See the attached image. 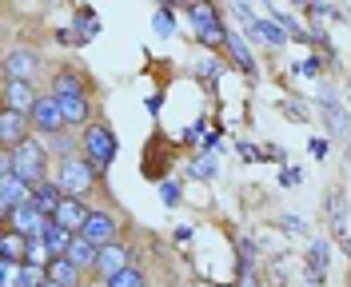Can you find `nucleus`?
<instances>
[{"mask_svg": "<svg viewBox=\"0 0 351 287\" xmlns=\"http://www.w3.org/2000/svg\"><path fill=\"white\" fill-rule=\"evenodd\" d=\"M52 172H56V160H52V152H48V144L40 136H32V140H24L21 148H12V176H21L28 188L44 184Z\"/></svg>", "mask_w": 351, "mask_h": 287, "instance_id": "f257e3e1", "label": "nucleus"}, {"mask_svg": "<svg viewBox=\"0 0 351 287\" xmlns=\"http://www.w3.org/2000/svg\"><path fill=\"white\" fill-rule=\"evenodd\" d=\"M348 104H351V92H348Z\"/></svg>", "mask_w": 351, "mask_h": 287, "instance_id": "8fccbe9b", "label": "nucleus"}, {"mask_svg": "<svg viewBox=\"0 0 351 287\" xmlns=\"http://www.w3.org/2000/svg\"><path fill=\"white\" fill-rule=\"evenodd\" d=\"M172 240L176 243H192V240H196V227H192V223H180V227L172 232Z\"/></svg>", "mask_w": 351, "mask_h": 287, "instance_id": "49530a36", "label": "nucleus"}, {"mask_svg": "<svg viewBox=\"0 0 351 287\" xmlns=\"http://www.w3.org/2000/svg\"><path fill=\"white\" fill-rule=\"evenodd\" d=\"M232 247H236V275H247V271L260 267V243L252 240V236L236 232L232 236Z\"/></svg>", "mask_w": 351, "mask_h": 287, "instance_id": "393cba45", "label": "nucleus"}, {"mask_svg": "<svg viewBox=\"0 0 351 287\" xmlns=\"http://www.w3.org/2000/svg\"><path fill=\"white\" fill-rule=\"evenodd\" d=\"M184 16L192 24V32H196V40L208 52H223V40H228V12L219 8V4H208V0H196V4H188L184 8Z\"/></svg>", "mask_w": 351, "mask_h": 287, "instance_id": "7ed1b4c3", "label": "nucleus"}, {"mask_svg": "<svg viewBox=\"0 0 351 287\" xmlns=\"http://www.w3.org/2000/svg\"><path fill=\"white\" fill-rule=\"evenodd\" d=\"M44 96L40 84H32V80H0V108H12V112H24V116H32L36 108V100Z\"/></svg>", "mask_w": 351, "mask_h": 287, "instance_id": "ddd939ff", "label": "nucleus"}, {"mask_svg": "<svg viewBox=\"0 0 351 287\" xmlns=\"http://www.w3.org/2000/svg\"><path fill=\"white\" fill-rule=\"evenodd\" d=\"M48 92L52 96H76V92H92V84L80 72V64H60L48 72Z\"/></svg>", "mask_w": 351, "mask_h": 287, "instance_id": "f3484780", "label": "nucleus"}, {"mask_svg": "<svg viewBox=\"0 0 351 287\" xmlns=\"http://www.w3.org/2000/svg\"><path fill=\"white\" fill-rule=\"evenodd\" d=\"M311 108L319 112V120H324V128H328L331 140L351 144V116H348V104H343L339 92H335V80H319V84H315Z\"/></svg>", "mask_w": 351, "mask_h": 287, "instance_id": "20e7f679", "label": "nucleus"}, {"mask_svg": "<svg viewBox=\"0 0 351 287\" xmlns=\"http://www.w3.org/2000/svg\"><path fill=\"white\" fill-rule=\"evenodd\" d=\"M219 176V155L212 152H196L188 160V179H199V184H212Z\"/></svg>", "mask_w": 351, "mask_h": 287, "instance_id": "c756f323", "label": "nucleus"}, {"mask_svg": "<svg viewBox=\"0 0 351 287\" xmlns=\"http://www.w3.org/2000/svg\"><path fill=\"white\" fill-rule=\"evenodd\" d=\"M236 152H240L243 164H260V160H263V144H252V140H236Z\"/></svg>", "mask_w": 351, "mask_h": 287, "instance_id": "ea45409f", "label": "nucleus"}, {"mask_svg": "<svg viewBox=\"0 0 351 287\" xmlns=\"http://www.w3.org/2000/svg\"><path fill=\"white\" fill-rule=\"evenodd\" d=\"M80 236L88 243H96V247H112V243H120V236H124V220L112 208H92V216H88Z\"/></svg>", "mask_w": 351, "mask_h": 287, "instance_id": "6e6552de", "label": "nucleus"}, {"mask_svg": "<svg viewBox=\"0 0 351 287\" xmlns=\"http://www.w3.org/2000/svg\"><path fill=\"white\" fill-rule=\"evenodd\" d=\"M44 287H60V284H52V279H48V284H44Z\"/></svg>", "mask_w": 351, "mask_h": 287, "instance_id": "09e8293b", "label": "nucleus"}, {"mask_svg": "<svg viewBox=\"0 0 351 287\" xmlns=\"http://www.w3.org/2000/svg\"><path fill=\"white\" fill-rule=\"evenodd\" d=\"M280 227H284L287 236H307V220L295 216V212H284V216H280Z\"/></svg>", "mask_w": 351, "mask_h": 287, "instance_id": "a19ab883", "label": "nucleus"}, {"mask_svg": "<svg viewBox=\"0 0 351 287\" xmlns=\"http://www.w3.org/2000/svg\"><path fill=\"white\" fill-rule=\"evenodd\" d=\"M223 12H228V16H236V21H240V28H243V32H247V28H252V24L260 21V12H256V8H252V4H243V0H236V4H228V8H223Z\"/></svg>", "mask_w": 351, "mask_h": 287, "instance_id": "c9c22d12", "label": "nucleus"}, {"mask_svg": "<svg viewBox=\"0 0 351 287\" xmlns=\"http://www.w3.org/2000/svg\"><path fill=\"white\" fill-rule=\"evenodd\" d=\"M160 203H164L168 212H176V208L184 203V184H180V179H160Z\"/></svg>", "mask_w": 351, "mask_h": 287, "instance_id": "f704fd0d", "label": "nucleus"}, {"mask_svg": "<svg viewBox=\"0 0 351 287\" xmlns=\"http://www.w3.org/2000/svg\"><path fill=\"white\" fill-rule=\"evenodd\" d=\"M263 160H271V164H284L287 168V152L280 144H263Z\"/></svg>", "mask_w": 351, "mask_h": 287, "instance_id": "a18cd8bd", "label": "nucleus"}, {"mask_svg": "<svg viewBox=\"0 0 351 287\" xmlns=\"http://www.w3.org/2000/svg\"><path fill=\"white\" fill-rule=\"evenodd\" d=\"M80 155H84L92 168H100V172H108L112 164H116V155H120V136H116V128H112L104 116H96L84 132H80Z\"/></svg>", "mask_w": 351, "mask_h": 287, "instance_id": "f03ea898", "label": "nucleus"}, {"mask_svg": "<svg viewBox=\"0 0 351 287\" xmlns=\"http://www.w3.org/2000/svg\"><path fill=\"white\" fill-rule=\"evenodd\" d=\"M32 192H36V188H28L21 176L4 172V176H0V223H8V216H12L16 208L32 203Z\"/></svg>", "mask_w": 351, "mask_h": 287, "instance_id": "2eb2a0df", "label": "nucleus"}, {"mask_svg": "<svg viewBox=\"0 0 351 287\" xmlns=\"http://www.w3.org/2000/svg\"><path fill=\"white\" fill-rule=\"evenodd\" d=\"M24 264H36V267H48L52 264V251H48V243L44 240H32L28 243V260Z\"/></svg>", "mask_w": 351, "mask_h": 287, "instance_id": "58836bf2", "label": "nucleus"}, {"mask_svg": "<svg viewBox=\"0 0 351 287\" xmlns=\"http://www.w3.org/2000/svg\"><path fill=\"white\" fill-rule=\"evenodd\" d=\"M324 216H328L331 240H335V243H339V247L351 255V236H348L351 203H348V196H343V188H328V196H324Z\"/></svg>", "mask_w": 351, "mask_h": 287, "instance_id": "1a4fd4ad", "label": "nucleus"}, {"mask_svg": "<svg viewBox=\"0 0 351 287\" xmlns=\"http://www.w3.org/2000/svg\"><path fill=\"white\" fill-rule=\"evenodd\" d=\"M331 271V236H311L304 251V275L311 287H324Z\"/></svg>", "mask_w": 351, "mask_h": 287, "instance_id": "9b49d317", "label": "nucleus"}, {"mask_svg": "<svg viewBox=\"0 0 351 287\" xmlns=\"http://www.w3.org/2000/svg\"><path fill=\"white\" fill-rule=\"evenodd\" d=\"M236 287H263L260 271H247V275H236Z\"/></svg>", "mask_w": 351, "mask_h": 287, "instance_id": "de8ad7c7", "label": "nucleus"}, {"mask_svg": "<svg viewBox=\"0 0 351 287\" xmlns=\"http://www.w3.org/2000/svg\"><path fill=\"white\" fill-rule=\"evenodd\" d=\"M32 203L40 208L44 216H56V208L64 203V188L56 184V176H48L44 184H36V192H32Z\"/></svg>", "mask_w": 351, "mask_h": 287, "instance_id": "a878e982", "label": "nucleus"}, {"mask_svg": "<svg viewBox=\"0 0 351 287\" xmlns=\"http://www.w3.org/2000/svg\"><path fill=\"white\" fill-rule=\"evenodd\" d=\"M21 267L24 264H4L0 260V287H21Z\"/></svg>", "mask_w": 351, "mask_h": 287, "instance_id": "79ce46f5", "label": "nucleus"}, {"mask_svg": "<svg viewBox=\"0 0 351 287\" xmlns=\"http://www.w3.org/2000/svg\"><path fill=\"white\" fill-rule=\"evenodd\" d=\"M228 68H232V64H228V56H223V52H208V56L192 60V76H196V80H199L208 92H216Z\"/></svg>", "mask_w": 351, "mask_h": 287, "instance_id": "6ab92c4d", "label": "nucleus"}, {"mask_svg": "<svg viewBox=\"0 0 351 287\" xmlns=\"http://www.w3.org/2000/svg\"><path fill=\"white\" fill-rule=\"evenodd\" d=\"M56 184L64 188V196H76V199H88L96 188H100V179H104V172L100 168H92L84 155H72V160H60L56 164Z\"/></svg>", "mask_w": 351, "mask_h": 287, "instance_id": "39448f33", "label": "nucleus"}, {"mask_svg": "<svg viewBox=\"0 0 351 287\" xmlns=\"http://www.w3.org/2000/svg\"><path fill=\"white\" fill-rule=\"evenodd\" d=\"M72 240H76V236H72L68 227H60V223H52V227L44 232V243H48L52 260H64V255H68V247H72Z\"/></svg>", "mask_w": 351, "mask_h": 287, "instance_id": "473e14b6", "label": "nucleus"}, {"mask_svg": "<svg viewBox=\"0 0 351 287\" xmlns=\"http://www.w3.org/2000/svg\"><path fill=\"white\" fill-rule=\"evenodd\" d=\"M36 128H32V116L24 112H12V108H0V148H21L24 140H32Z\"/></svg>", "mask_w": 351, "mask_h": 287, "instance_id": "4468645a", "label": "nucleus"}, {"mask_svg": "<svg viewBox=\"0 0 351 287\" xmlns=\"http://www.w3.org/2000/svg\"><path fill=\"white\" fill-rule=\"evenodd\" d=\"M328 152H331L328 136H311V140H307V155H311V160H328Z\"/></svg>", "mask_w": 351, "mask_h": 287, "instance_id": "37998d69", "label": "nucleus"}, {"mask_svg": "<svg viewBox=\"0 0 351 287\" xmlns=\"http://www.w3.org/2000/svg\"><path fill=\"white\" fill-rule=\"evenodd\" d=\"M212 132V124H208V112H204V116H196V124H192V128H188V132H184V144H192V148H199V144H204V136Z\"/></svg>", "mask_w": 351, "mask_h": 287, "instance_id": "4c0bfd02", "label": "nucleus"}, {"mask_svg": "<svg viewBox=\"0 0 351 287\" xmlns=\"http://www.w3.org/2000/svg\"><path fill=\"white\" fill-rule=\"evenodd\" d=\"M263 16L280 24V28H284L291 40H300V45L311 48V28H307V21H300L295 12H287V8H280V4H267V12H263Z\"/></svg>", "mask_w": 351, "mask_h": 287, "instance_id": "412c9836", "label": "nucleus"}, {"mask_svg": "<svg viewBox=\"0 0 351 287\" xmlns=\"http://www.w3.org/2000/svg\"><path fill=\"white\" fill-rule=\"evenodd\" d=\"M68 24H72V32H76V40H80V48H84V45H92V40L100 36V28H104L92 4H76V8H72V21H68Z\"/></svg>", "mask_w": 351, "mask_h": 287, "instance_id": "aec40b11", "label": "nucleus"}, {"mask_svg": "<svg viewBox=\"0 0 351 287\" xmlns=\"http://www.w3.org/2000/svg\"><path fill=\"white\" fill-rule=\"evenodd\" d=\"M287 72L300 76V80H315V84H319V80H328V56H324V52H307L304 60L291 64Z\"/></svg>", "mask_w": 351, "mask_h": 287, "instance_id": "cd10ccee", "label": "nucleus"}, {"mask_svg": "<svg viewBox=\"0 0 351 287\" xmlns=\"http://www.w3.org/2000/svg\"><path fill=\"white\" fill-rule=\"evenodd\" d=\"M44 284H48V267H36V264L21 267V287H44Z\"/></svg>", "mask_w": 351, "mask_h": 287, "instance_id": "e433bc0d", "label": "nucleus"}, {"mask_svg": "<svg viewBox=\"0 0 351 287\" xmlns=\"http://www.w3.org/2000/svg\"><path fill=\"white\" fill-rule=\"evenodd\" d=\"M247 40H252V45H267V48H287V40H291V36H287L276 21L260 16V21L247 28Z\"/></svg>", "mask_w": 351, "mask_h": 287, "instance_id": "5701e85b", "label": "nucleus"}, {"mask_svg": "<svg viewBox=\"0 0 351 287\" xmlns=\"http://www.w3.org/2000/svg\"><path fill=\"white\" fill-rule=\"evenodd\" d=\"M4 227H16L21 236H28V240H44V232L52 227V216H44L36 203H24V208H16L12 216H8V223Z\"/></svg>", "mask_w": 351, "mask_h": 287, "instance_id": "dca6fc26", "label": "nucleus"}, {"mask_svg": "<svg viewBox=\"0 0 351 287\" xmlns=\"http://www.w3.org/2000/svg\"><path fill=\"white\" fill-rule=\"evenodd\" d=\"M48 279H52V284H60V287H84L88 284V271H80L72 260H52V264H48Z\"/></svg>", "mask_w": 351, "mask_h": 287, "instance_id": "bb28decb", "label": "nucleus"}, {"mask_svg": "<svg viewBox=\"0 0 351 287\" xmlns=\"http://www.w3.org/2000/svg\"><path fill=\"white\" fill-rule=\"evenodd\" d=\"M32 128H36V136H40V140H52V136L68 132L64 112H60V100H56L48 88H44V96L36 100V108H32Z\"/></svg>", "mask_w": 351, "mask_h": 287, "instance_id": "f8f14e48", "label": "nucleus"}, {"mask_svg": "<svg viewBox=\"0 0 351 287\" xmlns=\"http://www.w3.org/2000/svg\"><path fill=\"white\" fill-rule=\"evenodd\" d=\"M48 60H44V52L36 45H28V40H16V45L4 48V60H0V76L4 80H32L36 84V76H40Z\"/></svg>", "mask_w": 351, "mask_h": 287, "instance_id": "423d86ee", "label": "nucleus"}, {"mask_svg": "<svg viewBox=\"0 0 351 287\" xmlns=\"http://www.w3.org/2000/svg\"><path fill=\"white\" fill-rule=\"evenodd\" d=\"M152 32L160 36V40H176V36H180V4H176V0L156 4V12H152Z\"/></svg>", "mask_w": 351, "mask_h": 287, "instance_id": "4be33fe9", "label": "nucleus"}, {"mask_svg": "<svg viewBox=\"0 0 351 287\" xmlns=\"http://www.w3.org/2000/svg\"><path fill=\"white\" fill-rule=\"evenodd\" d=\"M28 236H21L16 227H0V260L4 264H24L28 260Z\"/></svg>", "mask_w": 351, "mask_h": 287, "instance_id": "b1692460", "label": "nucleus"}, {"mask_svg": "<svg viewBox=\"0 0 351 287\" xmlns=\"http://www.w3.org/2000/svg\"><path fill=\"white\" fill-rule=\"evenodd\" d=\"M140 264V251L132 247V243H112V247H100V260H96V267H92V279L96 284H104V279H112V275H120L124 267Z\"/></svg>", "mask_w": 351, "mask_h": 287, "instance_id": "9d476101", "label": "nucleus"}, {"mask_svg": "<svg viewBox=\"0 0 351 287\" xmlns=\"http://www.w3.org/2000/svg\"><path fill=\"white\" fill-rule=\"evenodd\" d=\"M64 260H72V264L80 267V271H88V275H92V267H96V260H100V247H96V243H88L84 236H76Z\"/></svg>", "mask_w": 351, "mask_h": 287, "instance_id": "7c9ffc66", "label": "nucleus"}, {"mask_svg": "<svg viewBox=\"0 0 351 287\" xmlns=\"http://www.w3.org/2000/svg\"><path fill=\"white\" fill-rule=\"evenodd\" d=\"M100 287H148V271L140 264H132V267H124L120 275H112V279H104Z\"/></svg>", "mask_w": 351, "mask_h": 287, "instance_id": "72a5a7b5", "label": "nucleus"}, {"mask_svg": "<svg viewBox=\"0 0 351 287\" xmlns=\"http://www.w3.org/2000/svg\"><path fill=\"white\" fill-rule=\"evenodd\" d=\"M223 56H228V64L236 68V72H243L252 84L260 80V60H256V52H252V40H247V32H243V28H232V24H228Z\"/></svg>", "mask_w": 351, "mask_h": 287, "instance_id": "0eeeda50", "label": "nucleus"}, {"mask_svg": "<svg viewBox=\"0 0 351 287\" xmlns=\"http://www.w3.org/2000/svg\"><path fill=\"white\" fill-rule=\"evenodd\" d=\"M280 116L284 120H291V124H307L311 120V100L307 96H295V92H287V96H280Z\"/></svg>", "mask_w": 351, "mask_h": 287, "instance_id": "c85d7f7f", "label": "nucleus"}, {"mask_svg": "<svg viewBox=\"0 0 351 287\" xmlns=\"http://www.w3.org/2000/svg\"><path fill=\"white\" fill-rule=\"evenodd\" d=\"M88 216H92V203H88V199L64 196V203L56 208L52 223H60V227H68L72 236H80V232H84V223H88Z\"/></svg>", "mask_w": 351, "mask_h": 287, "instance_id": "a211bd4d", "label": "nucleus"}, {"mask_svg": "<svg viewBox=\"0 0 351 287\" xmlns=\"http://www.w3.org/2000/svg\"><path fill=\"white\" fill-rule=\"evenodd\" d=\"M48 144V152H52V160L60 164V160H72V155H80V132H60L52 136V140H44Z\"/></svg>", "mask_w": 351, "mask_h": 287, "instance_id": "2f4dec72", "label": "nucleus"}, {"mask_svg": "<svg viewBox=\"0 0 351 287\" xmlns=\"http://www.w3.org/2000/svg\"><path fill=\"white\" fill-rule=\"evenodd\" d=\"M295 184H304V172L300 168H280V188H295Z\"/></svg>", "mask_w": 351, "mask_h": 287, "instance_id": "c03bdc74", "label": "nucleus"}]
</instances>
